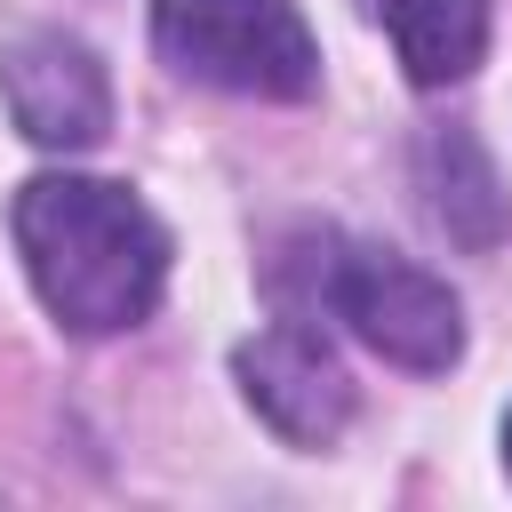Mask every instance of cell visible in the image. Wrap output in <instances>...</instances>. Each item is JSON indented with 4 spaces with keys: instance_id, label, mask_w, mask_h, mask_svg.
I'll use <instances>...</instances> for the list:
<instances>
[{
    "instance_id": "cell-4",
    "label": "cell",
    "mask_w": 512,
    "mask_h": 512,
    "mask_svg": "<svg viewBox=\"0 0 512 512\" xmlns=\"http://www.w3.org/2000/svg\"><path fill=\"white\" fill-rule=\"evenodd\" d=\"M232 368H240L248 408L296 448H328L352 424V376L304 320H272L264 336H248L232 352Z\"/></svg>"
},
{
    "instance_id": "cell-8",
    "label": "cell",
    "mask_w": 512,
    "mask_h": 512,
    "mask_svg": "<svg viewBox=\"0 0 512 512\" xmlns=\"http://www.w3.org/2000/svg\"><path fill=\"white\" fill-rule=\"evenodd\" d=\"M504 472H512V416H504Z\"/></svg>"
},
{
    "instance_id": "cell-7",
    "label": "cell",
    "mask_w": 512,
    "mask_h": 512,
    "mask_svg": "<svg viewBox=\"0 0 512 512\" xmlns=\"http://www.w3.org/2000/svg\"><path fill=\"white\" fill-rule=\"evenodd\" d=\"M424 192H432L440 232L464 240V248H496V240L512 232V200H504L488 152H480L464 128H440V136L424 144Z\"/></svg>"
},
{
    "instance_id": "cell-2",
    "label": "cell",
    "mask_w": 512,
    "mask_h": 512,
    "mask_svg": "<svg viewBox=\"0 0 512 512\" xmlns=\"http://www.w3.org/2000/svg\"><path fill=\"white\" fill-rule=\"evenodd\" d=\"M152 40L184 80L232 96H312L320 80V48L296 0H160Z\"/></svg>"
},
{
    "instance_id": "cell-1",
    "label": "cell",
    "mask_w": 512,
    "mask_h": 512,
    "mask_svg": "<svg viewBox=\"0 0 512 512\" xmlns=\"http://www.w3.org/2000/svg\"><path fill=\"white\" fill-rule=\"evenodd\" d=\"M16 248L40 288V304L72 336L136 328L160 304L168 280V232L128 184L96 176H32L16 192Z\"/></svg>"
},
{
    "instance_id": "cell-6",
    "label": "cell",
    "mask_w": 512,
    "mask_h": 512,
    "mask_svg": "<svg viewBox=\"0 0 512 512\" xmlns=\"http://www.w3.org/2000/svg\"><path fill=\"white\" fill-rule=\"evenodd\" d=\"M360 8L384 24V40L416 88L464 80L488 48V0H360Z\"/></svg>"
},
{
    "instance_id": "cell-5",
    "label": "cell",
    "mask_w": 512,
    "mask_h": 512,
    "mask_svg": "<svg viewBox=\"0 0 512 512\" xmlns=\"http://www.w3.org/2000/svg\"><path fill=\"white\" fill-rule=\"evenodd\" d=\"M0 96H8L16 128L32 144H48V152H88L112 128V80L64 32H24L0 56Z\"/></svg>"
},
{
    "instance_id": "cell-3",
    "label": "cell",
    "mask_w": 512,
    "mask_h": 512,
    "mask_svg": "<svg viewBox=\"0 0 512 512\" xmlns=\"http://www.w3.org/2000/svg\"><path fill=\"white\" fill-rule=\"evenodd\" d=\"M312 288H320V304L360 336V344H376L384 360H400V368H448L456 352H464V312H456V296L432 280V272H416L408 256H384V248H344V240H328V256L312 264Z\"/></svg>"
}]
</instances>
